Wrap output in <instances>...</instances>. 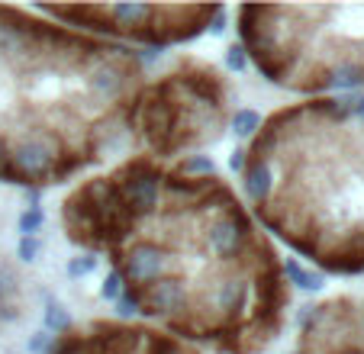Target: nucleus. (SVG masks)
Wrapping results in <instances>:
<instances>
[{
  "label": "nucleus",
  "instance_id": "nucleus-1",
  "mask_svg": "<svg viewBox=\"0 0 364 354\" xmlns=\"http://www.w3.org/2000/svg\"><path fill=\"white\" fill-rule=\"evenodd\" d=\"M174 254L165 252L159 242L151 239H136L126 242L123 252L117 258V271L123 274L129 290H142V286L155 284L161 277H181V264L171 261Z\"/></svg>",
  "mask_w": 364,
  "mask_h": 354
},
{
  "label": "nucleus",
  "instance_id": "nucleus-2",
  "mask_svg": "<svg viewBox=\"0 0 364 354\" xmlns=\"http://www.w3.org/2000/svg\"><path fill=\"white\" fill-rule=\"evenodd\" d=\"M242 181H245L248 200L262 210V206L268 203V200L274 197V191H277V168H274V161H248Z\"/></svg>",
  "mask_w": 364,
  "mask_h": 354
},
{
  "label": "nucleus",
  "instance_id": "nucleus-3",
  "mask_svg": "<svg viewBox=\"0 0 364 354\" xmlns=\"http://www.w3.org/2000/svg\"><path fill=\"white\" fill-rule=\"evenodd\" d=\"M284 274H287L290 284L303 286V290H319V286H323V277H319V274L306 271V267H303L300 261H294V258L284 261Z\"/></svg>",
  "mask_w": 364,
  "mask_h": 354
},
{
  "label": "nucleus",
  "instance_id": "nucleus-4",
  "mask_svg": "<svg viewBox=\"0 0 364 354\" xmlns=\"http://www.w3.org/2000/svg\"><path fill=\"white\" fill-rule=\"evenodd\" d=\"M232 129H235V136H242V139L255 136V132L262 129V116L255 113V109L239 107V109L232 113Z\"/></svg>",
  "mask_w": 364,
  "mask_h": 354
},
{
  "label": "nucleus",
  "instance_id": "nucleus-5",
  "mask_svg": "<svg viewBox=\"0 0 364 354\" xmlns=\"http://www.w3.org/2000/svg\"><path fill=\"white\" fill-rule=\"evenodd\" d=\"M197 174L213 177V161H206V158H200V155L184 158V161H181V177H191V181H197Z\"/></svg>",
  "mask_w": 364,
  "mask_h": 354
},
{
  "label": "nucleus",
  "instance_id": "nucleus-6",
  "mask_svg": "<svg viewBox=\"0 0 364 354\" xmlns=\"http://www.w3.org/2000/svg\"><path fill=\"white\" fill-rule=\"evenodd\" d=\"M123 293H126V280H123V274L113 267V271L107 274V280H103V286H100V296L103 300H110V303H117Z\"/></svg>",
  "mask_w": 364,
  "mask_h": 354
},
{
  "label": "nucleus",
  "instance_id": "nucleus-7",
  "mask_svg": "<svg viewBox=\"0 0 364 354\" xmlns=\"http://www.w3.org/2000/svg\"><path fill=\"white\" fill-rule=\"evenodd\" d=\"M46 328H52L55 335H65V332L71 328L68 313H65L58 303H48V309H46Z\"/></svg>",
  "mask_w": 364,
  "mask_h": 354
},
{
  "label": "nucleus",
  "instance_id": "nucleus-8",
  "mask_svg": "<svg viewBox=\"0 0 364 354\" xmlns=\"http://www.w3.org/2000/svg\"><path fill=\"white\" fill-rule=\"evenodd\" d=\"M117 313L123 316V319H129V316L142 313V296H139V290H129V286H126V293L117 300Z\"/></svg>",
  "mask_w": 364,
  "mask_h": 354
},
{
  "label": "nucleus",
  "instance_id": "nucleus-9",
  "mask_svg": "<svg viewBox=\"0 0 364 354\" xmlns=\"http://www.w3.org/2000/svg\"><path fill=\"white\" fill-rule=\"evenodd\" d=\"M39 225H42V213H39V206H29V210L20 216V232H23V239H33L36 232H39Z\"/></svg>",
  "mask_w": 364,
  "mask_h": 354
},
{
  "label": "nucleus",
  "instance_id": "nucleus-10",
  "mask_svg": "<svg viewBox=\"0 0 364 354\" xmlns=\"http://www.w3.org/2000/svg\"><path fill=\"white\" fill-rule=\"evenodd\" d=\"M226 65H229L232 71H242V68H245V65H248L245 45H232V48H229V52H226Z\"/></svg>",
  "mask_w": 364,
  "mask_h": 354
},
{
  "label": "nucleus",
  "instance_id": "nucleus-11",
  "mask_svg": "<svg viewBox=\"0 0 364 354\" xmlns=\"http://www.w3.org/2000/svg\"><path fill=\"white\" fill-rule=\"evenodd\" d=\"M97 267V258H90V254H84V258H75L68 264V274L71 277H84V274H90Z\"/></svg>",
  "mask_w": 364,
  "mask_h": 354
},
{
  "label": "nucleus",
  "instance_id": "nucleus-12",
  "mask_svg": "<svg viewBox=\"0 0 364 354\" xmlns=\"http://www.w3.org/2000/svg\"><path fill=\"white\" fill-rule=\"evenodd\" d=\"M14 293H16V277L10 271H0V306H4V300L14 296Z\"/></svg>",
  "mask_w": 364,
  "mask_h": 354
},
{
  "label": "nucleus",
  "instance_id": "nucleus-13",
  "mask_svg": "<svg viewBox=\"0 0 364 354\" xmlns=\"http://www.w3.org/2000/svg\"><path fill=\"white\" fill-rule=\"evenodd\" d=\"M16 254H20V261H36V254H39V242L36 239H20Z\"/></svg>",
  "mask_w": 364,
  "mask_h": 354
},
{
  "label": "nucleus",
  "instance_id": "nucleus-14",
  "mask_svg": "<svg viewBox=\"0 0 364 354\" xmlns=\"http://www.w3.org/2000/svg\"><path fill=\"white\" fill-rule=\"evenodd\" d=\"M229 168H232L235 174H245V168H248V151H245V149H235L232 158H229Z\"/></svg>",
  "mask_w": 364,
  "mask_h": 354
},
{
  "label": "nucleus",
  "instance_id": "nucleus-15",
  "mask_svg": "<svg viewBox=\"0 0 364 354\" xmlns=\"http://www.w3.org/2000/svg\"><path fill=\"white\" fill-rule=\"evenodd\" d=\"M46 345H48V332H36L29 338V351H46Z\"/></svg>",
  "mask_w": 364,
  "mask_h": 354
},
{
  "label": "nucleus",
  "instance_id": "nucleus-16",
  "mask_svg": "<svg viewBox=\"0 0 364 354\" xmlns=\"http://www.w3.org/2000/svg\"><path fill=\"white\" fill-rule=\"evenodd\" d=\"M351 119L364 123V94H355V109H351Z\"/></svg>",
  "mask_w": 364,
  "mask_h": 354
},
{
  "label": "nucleus",
  "instance_id": "nucleus-17",
  "mask_svg": "<svg viewBox=\"0 0 364 354\" xmlns=\"http://www.w3.org/2000/svg\"><path fill=\"white\" fill-rule=\"evenodd\" d=\"M338 354H364V351H361V348H342Z\"/></svg>",
  "mask_w": 364,
  "mask_h": 354
}]
</instances>
